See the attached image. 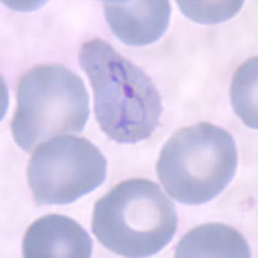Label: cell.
<instances>
[{
	"instance_id": "52a82bcc",
	"label": "cell",
	"mask_w": 258,
	"mask_h": 258,
	"mask_svg": "<svg viewBox=\"0 0 258 258\" xmlns=\"http://www.w3.org/2000/svg\"><path fill=\"white\" fill-rule=\"evenodd\" d=\"M103 10L114 36L129 46L159 41L170 24L167 2H105Z\"/></svg>"
},
{
	"instance_id": "6da1fadb",
	"label": "cell",
	"mask_w": 258,
	"mask_h": 258,
	"mask_svg": "<svg viewBox=\"0 0 258 258\" xmlns=\"http://www.w3.org/2000/svg\"><path fill=\"white\" fill-rule=\"evenodd\" d=\"M79 61L91 83L95 114L106 136L122 144L150 138L162 113L161 96L150 78L100 38L83 44Z\"/></svg>"
},
{
	"instance_id": "5b68a950",
	"label": "cell",
	"mask_w": 258,
	"mask_h": 258,
	"mask_svg": "<svg viewBox=\"0 0 258 258\" xmlns=\"http://www.w3.org/2000/svg\"><path fill=\"white\" fill-rule=\"evenodd\" d=\"M107 161L85 138L59 137L33 151L27 181L36 206L69 204L103 183Z\"/></svg>"
},
{
	"instance_id": "ba28073f",
	"label": "cell",
	"mask_w": 258,
	"mask_h": 258,
	"mask_svg": "<svg viewBox=\"0 0 258 258\" xmlns=\"http://www.w3.org/2000/svg\"><path fill=\"white\" fill-rule=\"evenodd\" d=\"M176 257H251L243 235L232 226L209 223L196 226L179 241Z\"/></svg>"
},
{
	"instance_id": "3957f363",
	"label": "cell",
	"mask_w": 258,
	"mask_h": 258,
	"mask_svg": "<svg viewBox=\"0 0 258 258\" xmlns=\"http://www.w3.org/2000/svg\"><path fill=\"white\" fill-rule=\"evenodd\" d=\"M237 170L231 134L208 122L178 129L160 153L156 172L166 192L182 204L198 206L220 195Z\"/></svg>"
},
{
	"instance_id": "7a4b0ae2",
	"label": "cell",
	"mask_w": 258,
	"mask_h": 258,
	"mask_svg": "<svg viewBox=\"0 0 258 258\" xmlns=\"http://www.w3.org/2000/svg\"><path fill=\"white\" fill-rule=\"evenodd\" d=\"M177 213L158 183L131 178L95 203L92 232L109 251L124 257L159 253L177 230Z\"/></svg>"
},
{
	"instance_id": "9c48e42d",
	"label": "cell",
	"mask_w": 258,
	"mask_h": 258,
	"mask_svg": "<svg viewBox=\"0 0 258 258\" xmlns=\"http://www.w3.org/2000/svg\"><path fill=\"white\" fill-rule=\"evenodd\" d=\"M257 57L238 67L232 78L231 103L235 113L246 125L258 128L257 123Z\"/></svg>"
},
{
	"instance_id": "30bf717a",
	"label": "cell",
	"mask_w": 258,
	"mask_h": 258,
	"mask_svg": "<svg viewBox=\"0 0 258 258\" xmlns=\"http://www.w3.org/2000/svg\"><path fill=\"white\" fill-rule=\"evenodd\" d=\"M182 14L199 24H220L235 16L243 2H177Z\"/></svg>"
},
{
	"instance_id": "277c9868",
	"label": "cell",
	"mask_w": 258,
	"mask_h": 258,
	"mask_svg": "<svg viewBox=\"0 0 258 258\" xmlns=\"http://www.w3.org/2000/svg\"><path fill=\"white\" fill-rule=\"evenodd\" d=\"M11 132L16 144L32 150L42 140L80 133L89 118V95L79 75L60 64H42L19 80Z\"/></svg>"
},
{
	"instance_id": "8992f818",
	"label": "cell",
	"mask_w": 258,
	"mask_h": 258,
	"mask_svg": "<svg viewBox=\"0 0 258 258\" xmlns=\"http://www.w3.org/2000/svg\"><path fill=\"white\" fill-rule=\"evenodd\" d=\"M22 253L25 257H90L92 240L74 219L48 214L29 226L22 242Z\"/></svg>"
}]
</instances>
